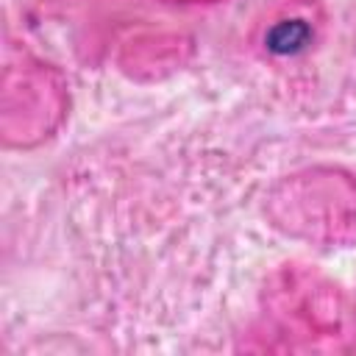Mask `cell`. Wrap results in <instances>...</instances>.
I'll return each instance as SVG.
<instances>
[{"instance_id": "cell-1", "label": "cell", "mask_w": 356, "mask_h": 356, "mask_svg": "<svg viewBox=\"0 0 356 356\" xmlns=\"http://www.w3.org/2000/svg\"><path fill=\"white\" fill-rule=\"evenodd\" d=\"M306 39H309V28L300 19H286V22H281L270 31L267 44L275 53H295L306 44Z\"/></svg>"}]
</instances>
